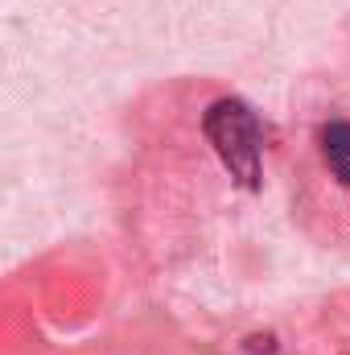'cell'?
<instances>
[{"mask_svg":"<svg viewBox=\"0 0 350 355\" xmlns=\"http://www.w3.org/2000/svg\"><path fill=\"white\" fill-rule=\"evenodd\" d=\"M202 137L239 186L256 190L264 182V124L243 99H214L202 112Z\"/></svg>","mask_w":350,"mask_h":355,"instance_id":"6da1fadb","label":"cell"},{"mask_svg":"<svg viewBox=\"0 0 350 355\" xmlns=\"http://www.w3.org/2000/svg\"><path fill=\"white\" fill-rule=\"evenodd\" d=\"M313 149H317V170L322 178L350 198V120L347 116H330L317 124V137H313Z\"/></svg>","mask_w":350,"mask_h":355,"instance_id":"7a4b0ae2","label":"cell"}]
</instances>
